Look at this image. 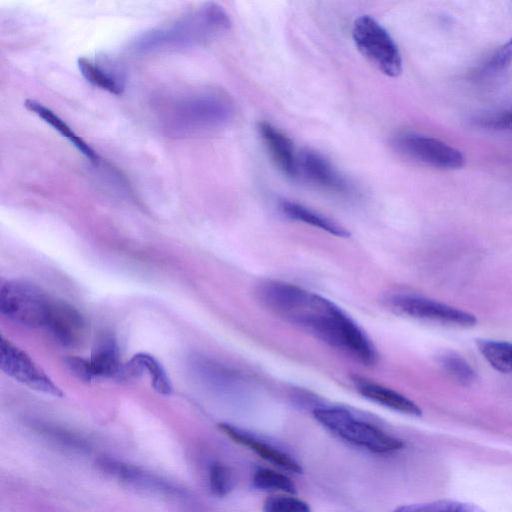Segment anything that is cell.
Instances as JSON below:
<instances>
[{
	"mask_svg": "<svg viewBox=\"0 0 512 512\" xmlns=\"http://www.w3.org/2000/svg\"><path fill=\"white\" fill-rule=\"evenodd\" d=\"M24 106L66 138L91 163L95 165L99 164L100 157L97 152L85 140L77 135L54 111L44 106L42 103L32 99H27L24 102Z\"/></svg>",
	"mask_w": 512,
	"mask_h": 512,
	"instance_id": "cell-18",
	"label": "cell"
},
{
	"mask_svg": "<svg viewBox=\"0 0 512 512\" xmlns=\"http://www.w3.org/2000/svg\"><path fill=\"white\" fill-rule=\"evenodd\" d=\"M86 321L70 304L54 300L46 329L61 345H78L86 334Z\"/></svg>",
	"mask_w": 512,
	"mask_h": 512,
	"instance_id": "cell-12",
	"label": "cell"
},
{
	"mask_svg": "<svg viewBox=\"0 0 512 512\" xmlns=\"http://www.w3.org/2000/svg\"><path fill=\"white\" fill-rule=\"evenodd\" d=\"M393 512H485L480 507L455 501V500H437L425 503H414L401 505Z\"/></svg>",
	"mask_w": 512,
	"mask_h": 512,
	"instance_id": "cell-24",
	"label": "cell"
},
{
	"mask_svg": "<svg viewBox=\"0 0 512 512\" xmlns=\"http://www.w3.org/2000/svg\"><path fill=\"white\" fill-rule=\"evenodd\" d=\"M482 125L493 130L512 131V110L485 118Z\"/></svg>",
	"mask_w": 512,
	"mask_h": 512,
	"instance_id": "cell-28",
	"label": "cell"
},
{
	"mask_svg": "<svg viewBox=\"0 0 512 512\" xmlns=\"http://www.w3.org/2000/svg\"><path fill=\"white\" fill-rule=\"evenodd\" d=\"M262 510L263 512H311L307 502L292 495L270 496L264 501Z\"/></svg>",
	"mask_w": 512,
	"mask_h": 512,
	"instance_id": "cell-27",
	"label": "cell"
},
{
	"mask_svg": "<svg viewBox=\"0 0 512 512\" xmlns=\"http://www.w3.org/2000/svg\"><path fill=\"white\" fill-rule=\"evenodd\" d=\"M257 129L277 168L286 176L296 178L299 175L298 154L291 139L267 121L259 122Z\"/></svg>",
	"mask_w": 512,
	"mask_h": 512,
	"instance_id": "cell-14",
	"label": "cell"
},
{
	"mask_svg": "<svg viewBox=\"0 0 512 512\" xmlns=\"http://www.w3.org/2000/svg\"><path fill=\"white\" fill-rule=\"evenodd\" d=\"M280 210L286 217L321 229L337 237H349V231L334 220L302 204L283 200Z\"/></svg>",
	"mask_w": 512,
	"mask_h": 512,
	"instance_id": "cell-20",
	"label": "cell"
},
{
	"mask_svg": "<svg viewBox=\"0 0 512 512\" xmlns=\"http://www.w3.org/2000/svg\"><path fill=\"white\" fill-rule=\"evenodd\" d=\"M252 484L261 491H280L291 495L297 492L296 485L289 477L268 468L257 469L253 474Z\"/></svg>",
	"mask_w": 512,
	"mask_h": 512,
	"instance_id": "cell-23",
	"label": "cell"
},
{
	"mask_svg": "<svg viewBox=\"0 0 512 512\" xmlns=\"http://www.w3.org/2000/svg\"><path fill=\"white\" fill-rule=\"evenodd\" d=\"M315 420L338 438L376 454L401 450L404 442L342 407H317Z\"/></svg>",
	"mask_w": 512,
	"mask_h": 512,
	"instance_id": "cell-4",
	"label": "cell"
},
{
	"mask_svg": "<svg viewBox=\"0 0 512 512\" xmlns=\"http://www.w3.org/2000/svg\"><path fill=\"white\" fill-rule=\"evenodd\" d=\"M260 304L274 315L304 330L363 365L376 363L375 346L340 307L297 285L266 280L256 288Z\"/></svg>",
	"mask_w": 512,
	"mask_h": 512,
	"instance_id": "cell-1",
	"label": "cell"
},
{
	"mask_svg": "<svg viewBox=\"0 0 512 512\" xmlns=\"http://www.w3.org/2000/svg\"><path fill=\"white\" fill-rule=\"evenodd\" d=\"M156 113L166 135L188 138L225 127L234 117L235 106L224 90L200 87L164 98Z\"/></svg>",
	"mask_w": 512,
	"mask_h": 512,
	"instance_id": "cell-2",
	"label": "cell"
},
{
	"mask_svg": "<svg viewBox=\"0 0 512 512\" xmlns=\"http://www.w3.org/2000/svg\"><path fill=\"white\" fill-rule=\"evenodd\" d=\"M298 169L309 182L317 187L339 195L350 194L351 183L322 154L305 149L298 154Z\"/></svg>",
	"mask_w": 512,
	"mask_h": 512,
	"instance_id": "cell-10",
	"label": "cell"
},
{
	"mask_svg": "<svg viewBox=\"0 0 512 512\" xmlns=\"http://www.w3.org/2000/svg\"><path fill=\"white\" fill-rule=\"evenodd\" d=\"M442 369L456 382L468 386L476 379V373L471 365L455 352L445 351L438 356Z\"/></svg>",
	"mask_w": 512,
	"mask_h": 512,
	"instance_id": "cell-22",
	"label": "cell"
},
{
	"mask_svg": "<svg viewBox=\"0 0 512 512\" xmlns=\"http://www.w3.org/2000/svg\"><path fill=\"white\" fill-rule=\"evenodd\" d=\"M54 300L31 282L9 280L0 289V312L22 326L46 328Z\"/></svg>",
	"mask_w": 512,
	"mask_h": 512,
	"instance_id": "cell-5",
	"label": "cell"
},
{
	"mask_svg": "<svg viewBox=\"0 0 512 512\" xmlns=\"http://www.w3.org/2000/svg\"><path fill=\"white\" fill-rule=\"evenodd\" d=\"M88 361L91 379H124V364L120 360V353L115 339L110 335H103L93 346Z\"/></svg>",
	"mask_w": 512,
	"mask_h": 512,
	"instance_id": "cell-16",
	"label": "cell"
},
{
	"mask_svg": "<svg viewBox=\"0 0 512 512\" xmlns=\"http://www.w3.org/2000/svg\"><path fill=\"white\" fill-rule=\"evenodd\" d=\"M352 39L358 51L380 72L397 77L402 57L390 33L372 16L362 15L352 26Z\"/></svg>",
	"mask_w": 512,
	"mask_h": 512,
	"instance_id": "cell-6",
	"label": "cell"
},
{
	"mask_svg": "<svg viewBox=\"0 0 512 512\" xmlns=\"http://www.w3.org/2000/svg\"><path fill=\"white\" fill-rule=\"evenodd\" d=\"M352 381L360 395L378 405L406 415L422 414L415 402L395 390L358 376H355Z\"/></svg>",
	"mask_w": 512,
	"mask_h": 512,
	"instance_id": "cell-17",
	"label": "cell"
},
{
	"mask_svg": "<svg viewBox=\"0 0 512 512\" xmlns=\"http://www.w3.org/2000/svg\"><path fill=\"white\" fill-rule=\"evenodd\" d=\"M392 146L406 158L438 169L455 170L465 164L460 150L439 139L411 131L397 133Z\"/></svg>",
	"mask_w": 512,
	"mask_h": 512,
	"instance_id": "cell-7",
	"label": "cell"
},
{
	"mask_svg": "<svg viewBox=\"0 0 512 512\" xmlns=\"http://www.w3.org/2000/svg\"><path fill=\"white\" fill-rule=\"evenodd\" d=\"M230 27V17L223 7L207 2L145 31L130 48L136 54H153L203 46L223 36Z\"/></svg>",
	"mask_w": 512,
	"mask_h": 512,
	"instance_id": "cell-3",
	"label": "cell"
},
{
	"mask_svg": "<svg viewBox=\"0 0 512 512\" xmlns=\"http://www.w3.org/2000/svg\"><path fill=\"white\" fill-rule=\"evenodd\" d=\"M476 345L479 352L494 369L502 373H512V343L478 339Z\"/></svg>",
	"mask_w": 512,
	"mask_h": 512,
	"instance_id": "cell-21",
	"label": "cell"
},
{
	"mask_svg": "<svg viewBox=\"0 0 512 512\" xmlns=\"http://www.w3.org/2000/svg\"><path fill=\"white\" fill-rule=\"evenodd\" d=\"M219 428L234 442L248 448L265 461L282 470L301 474V464L290 454L260 438L258 435L229 423H220Z\"/></svg>",
	"mask_w": 512,
	"mask_h": 512,
	"instance_id": "cell-11",
	"label": "cell"
},
{
	"mask_svg": "<svg viewBox=\"0 0 512 512\" xmlns=\"http://www.w3.org/2000/svg\"><path fill=\"white\" fill-rule=\"evenodd\" d=\"M77 66L84 79L91 85L114 95L125 89V74L115 60L102 55L95 58L80 57Z\"/></svg>",
	"mask_w": 512,
	"mask_h": 512,
	"instance_id": "cell-13",
	"label": "cell"
},
{
	"mask_svg": "<svg viewBox=\"0 0 512 512\" xmlns=\"http://www.w3.org/2000/svg\"><path fill=\"white\" fill-rule=\"evenodd\" d=\"M512 65V38L499 46L490 57L478 68V77L495 76Z\"/></svg>",
	"mask_w": 512,
	"mask_h": 512,
	"instance_id": "cell-25",
	"label": "cell"
},
{
	"mask_svg": "<svg viewBox=\"0 0 512 512\" xmlns=\"http://www.w3.org/2000/svg\"><path fill=\"white\" fill-rule=\"evenodd\" d=\"M0 366L6 375L33 390L55 397L63 396L60 387L25 351L3 337L0 340Z\"/></svg>",
	"mask_w": 512,
	"mask_h": 512,
	"instance_id": "cell-9",
	"label": "cell"
},
{
	"mask_svg": "<svg viewBox=\"0 0 512 512\" xmlns=\"http://www.w3.org/2000/svg\"><path fill=\"white\" fill-rule=\"evenodd\" d=\"M97 466L105 474L136 488L165 494H179L180 490L168 482L133 465L111 458H100Z\"/></svg>",
	"mask_w": 512,
	"mask_h": 512,
	"instance_id": "cell-15",
	"label": "cell"
},
{
	"mask_svg": "<svg viewBox=\"0 0 512 512\" xmlns=\"http://www.w3.org/2000/svg\"><path fill=\"white\" fill-rule=\"evenodd\" d=\"M386 302L395 312L419 320L463 328L477 323V318L471 313L415 294H392Z\"/></svg>",
	"mask_w": 512,
	"mask_h": 512,
	"instance_id": "cell-8",
	"label": "cell"
},
{
	"mask_svg": "<svg viewBox=\"0 0 512 512\" xmlns=\"http://www.w3.org/2000/svg\"><path fill=\"white\" fill-rule=\"evenodd\" d=\"M146 373L152 388L161 395L172 393L171 380L162 364L148 353H137L124 364V379L138 377Z\"/></svg>",
	"mask_w": 512,
	"mask_h": 512,
	"instance_id": "cell-19",
	"label": "cell"
},
{
	"mask_svg": "<svg viewBox=\"0 0 512 512\" xmlns=\"http://www.w3.org/2000/svg\"><path fill=\"white\" fill-rule=\"evenodd\" d=\"M209 487L218 497L228 495L234 487V478L230 468L220 462H214L209 468Z\"/></svg>",
	"mask_w": 512,
	"mask_h": 512,
	"instance_id": "cell-26",
	"label": "cell"
}]
</instances>
